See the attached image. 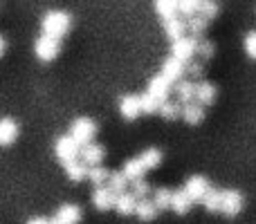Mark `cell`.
<instances>
[{"mask_svg":"<svg viewBox=\"0 0 256 224\" xmlns=\"http://www.w3.org/2000/svg\"><path fill=\"white\" fill-rule=\"evenodd\" d=\"M18 137V123L9 117L0 119V146H9L14 144Z\"/></svg>","mask_w":256,"mask_h":224,"instance_id":"cell-14","label":"cell"},{"mask_svg":"<svg viewBox=\"0 0 256 224\" xmlns=\"http://www.w3.org/2000/svg\"><path fill=\"white\" fill-rule=\"evenodd\" d=\"M182 191L189 195L191 202H202V198L209 193V191H212V186H209L207 177L194 175V177H189V180L184 182V189H182Z\"/></svg>","mask_w":256,"mask_h":224,"instance_id":"cell-6","label":"cell"},{"mask_svg":"<svg viewBox=\"0 0 256 224\" xmlns=\"http://www.w3.org/2000/svg\"><path fill=\"white\" fill-rule=\"evenodd\" d=\"M54 218L61 224H79L84 213H81V209L74 207V204H63V207H58V211L54 213Z\"/></svg>","mask_w":256,"mask_h":224,"instance_id":"cell-13","label":"cell"},{"mask_svg":"<svg viewBox=\"0 0 256 224\" xmlns=\"http://www.w3.org/2000/svg\"><path fill=\"white\" fill-rule=\"evenodd\" d=\"M70 25H72V18L66 11H50L40 20L43 36H52V38H58V40H61V36H66L70 31Z\"/></svg>","mask_w":256,"mask_h":224,"instance_id":"cell-1","label":"cell"},{"mask_svg":"<svg viewBox=\"0 0 256 224\" xmlns=\"http://www.w3.org/2000/svg\"><path fill=\"white\" fill-rule=\"evenodd\" d=\"M2 54H4V38L0 36V56H2Z\"/></svg>","mask_w":256,"mask_h":224,"instance_id":"cell-40","label":"cell"},{"mask_svg":"<svg viewBox=\"0 0 256 224\" xmlns=\"http://www.w3.org/2000/svg\"><path fill=\"white\" fill-rule=\"evenodd\" d=\"M186 74H189V79H200L202 76V63L198 61H189V67H184Z\"/></svg>","mask_w":256,"mask_h":224,"instance_id":"cell-38","label":"cell"},{"mask_svg":"<svg viewBox=\"0 0 256 224\" xmlns=\"http://www.w3.org/2000/svg\"><path fill=\"white\" fill-rule=\"evenodd\" d=\"M176 97H178V101L180 103H191V101H196V83L191 79H184V81H178V85H176Z\"/></svg>","mask_w":256,"mask_h":224,"instance_id":"cell-18","label":"cell"},{"mask_svg":"<svg viewBox=\"0 0 256 224\" xmlns=\"http://www.w3.org/2000/svg\"><path fill=\"white\" fill-rule=\"evenodd\" d=\"M196 54H200V56L204 58V61H209V58L216 54V47H214L212 40H204V38H198V43H196Z\"/></svg>","mask_w":256,"mask_h":224,"instance_id":"cell-36","label":"cell"},{"mask_svg":"<svg viewBox=\"0 0 256 224\" xmlns=\"http://www.w3.org/2000/svg\"><path fill=\"white\" fill-rule=\"evenodd\" d=\"M198 9H200V0H178V11H180L184 18L196 16Z\"/></svg>","mask_w":256,"mask_h":224,"instance_id":"cell-34","label":"cell"},{"mask_svg":"<svg viewBox=\"0 0 256 224\" xmlns=\"http://www.w3.org/2000/svg\"><path fill=\"white\" fill-rule=\"evenodd\" d=\"M222 198H220V213H225L227 218H234L243 211V195L238 193L236 189H227L220 191Z\"/></svg>","mask_w":256,"mask_h":224,"instance_id":"cell-5","label":"cell"},{"mask_svg":"<svg viewBox=\"0 0 256 224\" xmlns=\"http://www.w3.org/2000/svg\"><path fill=\"white\" fill-rule=\"evenodd\" d=\"M207 18L200 16V13H196V16L186 18V29H189L191 36H196V38H200V34H202L204 29H207Z\"/></svg>","mask_w":256,"mask_h":224,"instance_id":"cell-26","label":"cell"},{"mask_svg":"<svg viewBox=\"0 0 256 224\" xmlns=\"http://www.w3.org/2000/svg\"><path fill=\"white\" fill-rule=\"evenodd\" d=\"M140 110H142V114H155L160 110V101L150 97L148 92L140 94Z\"/></svg>","mask_w":256,"mask_h":224,"instance_id":"cell-32","label":"cell"},{"mask_svg":"<svg viewBox=\"0 0 256 224\" xmlns=\"http://www.w3.org/2000/svg\"><path fill=\"white\" fill-rule=\"evenodd\" d=\"M135 216L140 218L142 222H153L158 218V207L153 204V200H137V209H135Z\"/></svg>","mask_w":256,"mask_h":224,"instance_id":"cell-20","label":"cell"},{"mask_svg":"<svg viewBox=\"0 0 256 224\" xmlns=\"http://www.w3.org/2000/svg\"><path fill=\"white\" fill-rule=\"evenodd\" d=\"M48 224H61V222H58L56 218H48Z\"/></svg>","mask_w":256,"mask_h":224,"instance_id":"cell-41","label":"cell"},{"mask_svg":"<svg viewBox=\"0 0 256 224\" xmlns=\"http://www.w3.org/2000/svg\"><path fill=\"white\" fill-rule=\"evenodd\" d=\"M155 11L162 20L173 18L178 13V0H155Z\"/></svg>","mask_w":256,"mask_h":224,"instance_id":"cell-25","label":"cell"},{"mask_svg":"<svg viewBox=\"0 0 256 224\" xmlns=\"http://www.w3.org/2000/svg\"><path fill=\"white\" fill-rule=\"evenodd\" d=\"M112 209H117V213H120V216H132V213H135V209H137V198L130 193V191H128V193H120Z\"/></svg>","mask_w":256,"mask_h":224,"instance_id":"cell-16","label":"cell"},{"mask_svg":"<svg viewBox=\"0 0 256 224\" xmlns=\"http://www.w3.org/2000/svg\"><path fill=\"white\" fill-rule=\"evenodd\" d=\"M191 200H189V195L184 193V191H176V193L171 195V211H176L178 216H184V213H189V209H191Z\"/></svg>","mask_w":256,"mask_h":224,"instance_id":"cell-21","label":"cell"},{"mask_svg":"<svg viewBox=\"0 0 256 224\" xmlns=\"http://www.w3.org/2000/svg\"><path fill=\"white\" fill-rule=\"evenodd\" d=\"M130 193L135 195L137 200H144L146 195L150 193V184H148V182H144V177H140V180L130 182Z\"/></svg>","mask_w":256,"mask_h":224,"instance_id":"cell-35","label":"cell"},{"mask_svg":"<svg viewBox=\"0 0 256 224\" xmlns=\"http://www.w3.org/2000/svg\"><path fill=\"white\" fill-rule=\"evenodd\" d=\"M182 119H184L189 126H196V123H200L204 119V106H200V103H196V101H191V103H186L184 108H182V114H180Z\"/></svg>","mask_w":256,"mask_h":224,"instance_id":"cell-19","label":"cell"},{"mask_svg":"<svg viewBox=\"0 0 256 224\" xmlns=\"http://www.w3.org/2000/svg\"><path fill=\"white\" fill-rule=\"evenodd\" d=\"M108 175H110V173H108L104 166H90L88 168V180L92 182L94 186H106Z\"/></svg>","mask_w":256,"mask_h":224,"instance_id":"cell-30","label":"cell"},{"mask_svg":"<svg viewBox=\"0 0 256 224\" xmlns=\"http://www.w3.org/2000/svg\"><path fill=\"white\" fill-rule=\"evenodd\" d=\"M220 198H222L220 191H209L200 204H202L204 211H209V213H220Z\"/></svg>","mask_w":256,"mask_h":224,"instance_id":"cell-28","label":"cell"},{"mask_svg":"<svg viewBox=\"0 0 256 224\" xmlns=\"http://www.w3.org/2000/svg\"><path fill=\"white\" fill-rule=\"evenodd\" d=\"M106 186L112 191L115 195H120V193H126V189H128V180L122 173H110L108 175V182H106Z\"/></svg>","mask_w":256,"mask_h":224,"instance_id":"cell-27","label":"cell"},{"mask_svg":"<svg viewBox=\"0 0 256 224\" xmlns=\"http://www.w3.org/2000/svg\"><path fill=\"white\" fill-rule=\"evenodd\" d=\"M245 54H248L250 58H254L256 61V29L254 31H250L248 36H245Z\"/></svg>","mask_w":256,"mask_h":224,"instance_id":"cell-37","label":"cell"},{"mask_svg":"<svg viewBox=\"0 0 256 224\" xmlns=\"http://www.w3.org/2000/svg\"><path fill=\"white\" fill-rule=\"evenodd\" d=\"M218 11H220V7H218L216 0H200V9H198V13H200V16H204L207 20L216 18V16H218Z\"/></svg>","mask_w":256,"mask_h":224,"instance_id":"cell-33","label":"cell"},{"mask_svg":"<svg viewBox=\"0 0 256 224\" xmlns=\"http://www.w3.org/2000/svg\"><path fill=\"white\" fill-rule=\"evenodd\" d=\"M162 76H166L168 81H180L182 79V74H184V63L182 61H178V58H173V56H168L166 61L162 63V72H160Z\"/></svg>","mask_w":256,"mask_h":224,"instance_id":"cell-15","label":"cell"},{"mask_svg":"<svg viewBox=\"0 0 256 224\" xmlns=\"http://www.w3.org/2000/svg\"><path fill=\"white\" fill-rule=\"evenodd\" d=\"M106 157V150H104V146L99 144H86L81 146V162L86 164V166H102V159Z\"/></svg>","mask_w":256,"mask_h":224,"instance_id":"cell-9","label":"cell"},{"mask_svg":"<svg viewBox=\"0 0 256 224\" xmlns=\"http://www.w3.org/2000/svg\"><path fill=\"white\" fill-rule=\"evenodd\" d=\"M97 135V123L88 117H79L72 121L70 126V137L76 141L79 146H86L92 141V137Z\"/></svg>","mask_w":256,"mask_h":224,"instance_id":"cell-2","label":"cell"},{"mask_svg":"<svg viewBox=\"0 0 256 224\" xmlns=\"http://www.w3.org/2000/svg\"><path fill=\"white\" fill-rule=\"evenodd\" d=\"M27 224H48V218H32Z\"/></svg>","mask_w":256,"mask_h":224,"instance_id":"cell-39","label":"cell"},{"mask_svg":"<svg viewBox=\"0 0 256 224\" xmlns=\"http://www.w3.org/2000/svg\"><path fill=\"white\" fill-rule=\"evenodd\" d=\"M54 153H56V157L61 164H70V162H74V159L81 157V146L76 144L70 135H66V137H61V139H56Z\"/></svg>","mask_w":256,"mask_h":224,"instance_id":"cell-3","label":"cell"},{"mask_svg":"<svg viewBox=\"0 0 256 224\" xmlns=\"http://www.w3.org/2000/svg\"><path fill=\"white\" fill-rule=\"evenodd\" d=\"M66 173H68V177H70L72 182H81V180L88 177V166H86L81 159H74V162L66 164Z\"/></svg>","mask_w":256,"mask_h":224,"instance_id":"cell-24","label":"cell"},{"mask_svg":"<svg viewBox=\"0 0 256 224\" xmlns=\"http://www.w3.org/2000/svg\"><path fill=\"white\" fill-rule=\"evenodd\" d=\"M171 189H158L153 193V204L158 207V211H168L171 209Z\"/></svg>","mask_w":256,"mask_h":224,"instance_id":"cell-29","label":"cell"},{"mask_svg":"<svg viewBox=\"0 0 256 224\" xmlns=\"http://www.w3.org/2000/svg\"><path fill=\"white\" fill-rule=\"evenodd\" d=\"M120 114L128 121H132V119H137L142 114L140 110V94H126V97H122L120 101Z\"/></svg>","mask_w":256,"mask_h":224,"instance_id":"cell-12","label":"cell"},{"mask_svg":"<svg viewBox=\"0 0 256 224\" xmlns=\"http://www.w3.org/2000/svg\"><path fill=\"white\" fill-rule=\"evenodd\" d=\"M164 31H166V36L171 40L182 38V36H186V20H182V18H178V16L166 18V20H164Z\"/></svg>","mask_w":256,"mask_h":224,"instance_id":"cell-17","label":"cell"},{"mask_svg":"<svg viewBox=\"0 0 256 224\" xmlns=\"http://www.w3.org/2000/svg\"><path fill=\"white\" fill-rule=\"evenodd\" d=\"M140 162H142V166H144V171L148 173V171H153V168H158L160 164H162V153H160L158 148H148L140 155Z\"/></svg>","mask_w":256,"mask_h":224,"instance_id":"cell-23","label":"cell"},{"mask_svg":"<svg viewBox=\"0 0 256 224\" xmlns=\"http://www.w3.org/2000/svg\"><path fill=\"white\" fill-rule=\"evenodd\" d=\"M115 200H117V195L108 186H97L92 193V204L97 211H110L115 207Z\"/></svg>","mask_w":256,"mask_h":224,"instance_id":"cell-10","label":"cell"},{"mask_svg":"<svg viewBox=\"0 0 256 224\" xmlns=\"http://www.w3.org/2000/svg\"><path fill=\"white\" fill-rule=\"evenodd\" d=\"M216 97H218V90L214 83H209V81L196 83V103H200V106H212V103L216 101Z\"/></svg>","mask_w":256,"mask_h":224,"instance_id":"cell-11","label":"cell"},{"mask_svg":"<svg viewBox=\"0 0 256 224\" xmlns=\"http://www.w3.org/2000/svg\"><path fill=\"white\" fill-rule=\"evenodd\" d=\"M146 92L150 94L153 99H158L160 103L168 101V92H171V81L166 79V76L162 74H155L148 79V88H146Z\"/></svg>","mask_w":256,"mask_h":224,"instance_id":"cell-8","label":"cell"},{"mask_svg":"<svg viewBox=\"0 0 256 224\" xmlns=\"http://www.w3.org/2000/svg\"><path fill=\"white\" fill-rule=\"evenodd\" d=\"M158 112H160V117L166 119V121H176V119L182 114L180 106H178V103H171V101L160 103V110H158Z\"/></svg>","mask_w":256,"mask_h":224,"instance_id":"cell-31","label":"cell"},{"mask_svg":"<svg viewBox=\"0 0 256 224\" xmlns=\"http://www.w3.org/2000/svg\"><path fill=\"white\" fill-rule=\"evenodd\" d=\"M58 49H61V45H58V38H52V36H40L38 40L34 43V52L36 56L40 58V61H54V58L58 56Z\"/></svg>","mask_w":256,"mask_h":224,"instance_id":"cell-7","label":"cell"},{"mask_svg":"<svg viewBox=\"0 0 256 224\" xmlns=\"http://www.w3.org/2000/svg\"><path fill=\"white\" fill-rule=\"evenodd\" d=\"M144 166H142V162H140V157L137 159H128V162L124 164V168H122V175L126 177L128 182H135V180H140V177H144Z\"/></svg>","mask_w":256,"mask_h":224,"instance_id":"cell-22","label":"cell"},{"mask_svg":"<svg viewBox=\"0 0 256 224\" xmlns=\"http://www.w3.org/2000/svg\"><path fill=\"white\" fill-rule=\"evenodd\" d=\"M196 43H198V38H196V36H182V38L173 40L171 56L178 58V61H182V63L194 61V56H196Z\"/></svg>","mask_w":256,"mask_h":224,"instance_id":"cell-4","label":"cell"}]
</instances>
